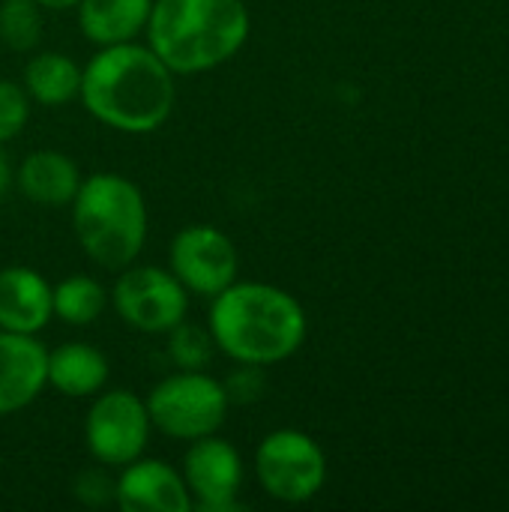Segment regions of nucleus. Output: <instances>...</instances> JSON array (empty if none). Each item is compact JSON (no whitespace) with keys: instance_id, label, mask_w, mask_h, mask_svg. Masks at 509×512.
Instances as JSON below:
<instances>
[{"instance_id":"1","label":"nucleus","mask_w":509,"mask_h":512,"mask_svg":"<svg viewBox=\"0 0 509 512\" xmlns=\"http://www.w3.org/2000/svg\"><path fill=\"white\" fill-rule=\"evenodd\" d=\"M78 99L102 126L126 135H150L162 129L174 111L177 75L150 45H105L81 69Z\"/></svg>"},{"instance_id":"2","label":"nucleus","mask_w":509,"mask_h":512,"mask_svg":"<svg viewBox=\"0 0 509 512\" xmlns=\"http://www.w3.org/2000/svg\"><path fill=\"white\" fill-rule=\"evenodd\" d=\"M207 330L234 363L276 366L306 342V312L294 294L267 282H231L210 297Z\"/></svg>"},{"instance_id":"3","label":"nucleus","mask_w":509,"mask_h":512,"mask_svg":"<svg viewBox=\"0 0 509 512\" xmlns=\"http://www.w3.org/2000/svg\"><path fill=\"white\" fill-rule=\"evenodd\" d=\"M144 33L174 75H201L243 51L252 15L243 0H153Z\"/></svg>"},{"instance_id":"4","label":"nucleus","mask_w":509,"mask_h":512,"mask_svg":"<svg viewBox=\"0 0 509 512\" xmlns=\"http://www.w3.org/2000/svg\"><path fill=\"white\" fill-rule=\"evenodd\" d=\"M69 207L75 240L96 267L123 270L135 264L147 243V201L129 177L90 174Z\"/></svg>"},{"instance_id":"5","label":"nucleus","mask_w":509,"mask_h":512,"mask_svg":"<svg viewBox=\"0 0 509 512\" xmlns=\"http://www.w3.org/2000/svg\"><path fill=\"white\" fill-rule=\"evenodd\" d=\"M144 402L153 429L186 444L216 435L231 408L225 384L204 369H180L162 378Z\"/></svg>"},{"instance_id":"6","label":"nucleus","mask_w":509,"mask_h":512,"mask_svg":"<svg viewBox=\"0 0 509 512\" xmlns=\"http://www.w3.org/2000/svg\"><path fill=\"white\" fill-rule=\"evenodd\" d=\"M255 477L267 498L279 504L312 501L327 480L321 444L300 429H276L255 450Z\"/></svg>"},{"instance_id":"7","label":"nucleus","mask_w":509,"mask_h":512,"mask_svg":"<svg viewBox=\"0 0 509 512\" xmlns=\"http://www.w3.org/2000/svg\"><path fill=\"white\" fill-rule=\"evenodd\" d=\"M108 303L126 327L150 336H165L189 315V291L171 270L156 264L123 267Z\"/></svg>"},{"instance_id":"8","label":"nucleus","mask_w":509,"mask_h":512,"mask_svg":"<svg viewBox=\"0 0 509 512\" xmlns=\"http://www.w3.org/2000/svg\"><path fill=\"white\" fill-rule=\"evenodd\" d=\"M150 432L153 423L147 414V402L132 390L96 393L84 420L87 453L102 468H123L144 456Z\"/></svg>"},{"instance_id":"9","label":"nucleus","mask_w":509,"mask_h":512,"mask_svg":"<svg viewBox=\"0 0 509 512\" xmlns=\"http://www.w3.org/2000/svg\"><path fill=\"white\" fill-rule=\"evenodd\" d=\"M168 270L189 294L216 297L240 273L234 240L213 225H186L174 234L168 249Z\"/></svg>"},{"instance_id":"10","label":"nucleus","mask_w":509,"mask_h":512,"mask_svg":"<svg viewBox=\"0 0 509 512\" xmlns=\"http://www.w3.org/2000/svg\"><path fill=\"white\" fill-rule=\"evenodd\" d=\"M180 474L201 512H237L243 507V459L231 441L219 438V432L189 441Z\"/></svg>"},{"instance_id":"11","label":"nucleus","mask_w":509,"mask_h":512,"mask_svg":"<svg viewBox=\"0 0 509 512\" xmlns=\"http://www.w3.org/2000/svg\"><path fill=\"white\" fill-rule=\"evenodd\" d=\"M114 501L126 512H189L195 507L186 480L162 459L138 456L114 480Z\"/></svg>"},{"instance_id":"12","label":"nucleus","mask_w":509,"mask_h":512,"mask_svg":"<svg viewBox=\"0 0 509 512\" xmlns=\"http://www.w3.org/2000/svg\"><path fill=\"white\" fill-rule=\"evenodd\" d=\"M48 387V348L30 333L0 330V417L33 405Z\"/></svg>"},{"instance_id":"13","label":"nucleus","mask_w":509,"mask_h":512,"mask_svg":"<svg viewBox=\"0 0 509 512\" xmlns=\"http://www.w3.org/2000/svg\"><path fill=\"white\" fill-rule=\"evenodd\" d=\"M51 282L24 264L0 270V330L9 333H42L54 318Z\"/></svg>"},{"instance_id":"14","label":"nucleus","mask_w":509,"mask_h":512,"mask_svg":"<svg viewBox=\"0 0 509 512\" xmlns=\"http://www.w3.org/2000/svg\"><path fill=\"white\" fill-rule=\"evenodd\" d=\"M81 168L72 156L60 150H33L12 171V183L18 192L36 207H69L81 189Z\"/></svg>"},{"instance_id":"15","label":"nucleus","mask_w":509,"mask_h":512,"mask_svg":"<svg viewBox=\"0 0 509 512\" xmlns=\"http://www.w3.org/2000/svg\"><path fill=\"white\" fill-rule=\"evenodd\" d=\"M153 0H78V27L87 42L105 48L135 42L150 21Z\"/></svg>"},{"instance_id":"16","label":"nucleus","mask_w":509,"mask_h":512,"mask_svg":"<svg viewBox=\"0 0 509 512\" xmlns=\"http://www.w3.org/2000/svg\"><path fill=\"white\" fill-rule=\"evenodd\" d=\"M108 357L87 342H63L48 351V384L66 399H90L105 390Z\"/></svg>"},{"instance_id":"17","label":"nucleus","mask_w":509,"mask_h":512,"mask_svg":"<svg viewBox=\"0 0 509 512\" xmlns=\"http://www.w3.org/2000/svg\"><path fill=\"white\" fill-rule=\"evenodd\" d=\"M21 84L30 102L45 108H63L81 93V66L63 51H39L24 63Z\"/></svg>"},{"instance_id":"18","label":"nucleus","mask_w":509,"mask_h":512,"mask_svg":"<svg viewBox=\"0 0 509 512\" xmlns=\"http://www.w3.org/2000/svg\"><path fill=\"white\" fill-rule=\"evenodd\" d=\"M54 318L69 327H90L108 306V291L93 276H66L54 285Z\"/></svg>"},{"instance_id":"19","label":"nucleus","mask_w":509,"mask_h":512,"mask_svg":"<svg viewBox=\"0 0 509 512\" xmlns=\"http://www.w3.org/2000/svg\"><path fill=\"white\" fill-rule=\"evenodd\" d=\"M0 39L12 51H33L42 39V6L36 0H0Z\"/></svg>"},{"instance_id":"20","label":"nucleus","mask_w":509,"mask_h":512,"mask_svg":"<svg viewBox=\"0 0 509 512\" xmlns=\"http://www.w3.org/2000/svg\"><path fill=\"white\" fill-rule=\"evenodd\" d=\"M165 336H168V357L177 369H207L210 366L213 351H216L210 330L180 321Z\"/></svg>"},{"instance_id":"21","label":"nucleus","mask_w":509,"mask_h":512,"mask_svg":"<svg viewBox=\"0 0 509 512\" xmlns=\"http://www.w3.org/2000/svg\"><path fill=\"white\" fill-rule=\"evenodd\" d=\"M30 120V96L24 84L0 78V147L15 141Z\"/></svg>"},{"instance_id":"22","label":"nucleus","mask_w":509,"mask_h":512,"mask_svg":"<svg viewBox=\"0 0 509 512\" xmlns=\"http://www.w3.org/2000/svg\"><path fill=\"white\" fill-rule=\"evenodd\" d=\"M225 384V393H228V402H237V405H249V402H258L261 393H264V369L261 366H246L240 363V369L222 381Z\"/></svg>"},{"instance_id":"23","label":"nucleus","mask_w":509,"mask_h":512,"mask_svg":"<svg viewBox=\"0 0 509 512\" xmlns=\"http://www.w3.org/2000/svg\"><path fill=\"white\" fill-rule=\"evenodd\" d=\"M75 495H78L87 507H102V504H111V501H114V483L108 480L105 471L93 468V471H84V474L75 480Z\"/></svg>"},{"instance_id":"24","label":"nucleus","mask_w":509,"mask_h":512,"mask_svg":"<svg viewBox=\"0 0 509 512\" xmlns=\"http://www.w3.org/2000/svg\"><path fill=\"white\" fill-rule=\"evenodd\" d=\"M9 186H12V165H9V159L3 156V150H0V201H3V195L9 192Z\"/></svg>"},{"instance_id":"25","label":"nucleus","mask_w":509,"mask_h":512,"mask_svg":"<svg viewBox=\"0 0 509 512\" xmlns=\"http://www.w3.org/2000/svg\"><path fill=\"white\" fill-rule=\"evenodd\" d=\"M42 9H51V12H66V9H75L78 0H36Z\"/></svg>"}]
</instances>
